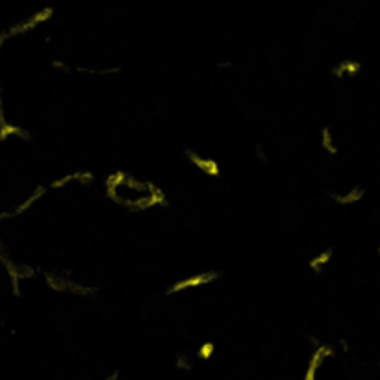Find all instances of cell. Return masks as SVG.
<instances>
[{"label":"cell","mask_w":380,"mask_h":380,"mask_svg":"<svg viewBox=\"0 0 380 380\" xmlns=\"http://www.w3.org/2000/svg\"><path fill=\"white\" fill-rule=\"evenodd\" d=\"M215 343L213 342H204L200 347H198L197 350V358H200V360H210V358L215 354Z\"/></svg>","instance_id":"obj_9"},{"label":"cell","mask_w":380,"mask_h":380,"mask_svg":"<svg viewBox=\"0 0 380 380\" xmlns=\"http://www.w3.org/2000/svg\"><path fill=\"white\" fill-rule=\"evenodd\" d=\"M362 71V63L356 60H343L340 61L334 69H332V75L336 78H343V76H356Z\"/></svg>","instance_id":"obj_4"},{"label":"cell","mask_w":380,"mask_h":380,"mask_svg":"<svg viewBox=\"0 0 380 380\" xmlns=\"http://www.w3.org/2000/svg\"><path fill=\"white\" fill-rule=\"evenodd\" d=\"M364 193H365L364 188H362V186H356L354 190H350L349 193H345V195L330 193V198H332L334 202H338V204L347 206V204H354V202H358V200H362V198H364Z\"/></svg>","instance_id":"obj_5"},{"label":"cell","mask_w":380,"mask_h":380,"mask_svg":"<svg viewBox=\"0 0 380 380\" xmlns=\"http://www.w3.org/2000/svg\"><path fill=\"white\" fill-rule=\"evenodd\" d=\"M223 273L221 271H206V273H198L193 274L190 278H184L180 282H173L167 289H165V295H173V293H180L184 289H191V288H200V286H208L212 282L219 280Z\"/></svg>","instance_id":"obj_1"},{"label":"cell","mask_w":380,"mask_h":380,"mask_svg":"<svg viewBox=\"0 0 380 380\" xmlns=\"http://www.w3.org/2000/svg\"><path fill=\"white\" fill-rule=\"evenodd\" d=\"M234 65V61H225V63H217V67L219 69H228Z\"/></svg>","instance_id":"obj_12"},{"label":"cell","mask_w":380,"mask_h":380,"mask_svg":"<svg viewBox=\"0 0 380 380\" xmlns=\"http://www.w3.org/2000/svg\"><path fill=\"white\" fill-rule=\"evenodd\" d=\"M321 145H323V149H325L330 156H336V154H338V149H336L332 134H330V126H325L323 132H321Z\"/></svg>","instance_id":"obj_8"},{"label":"cell","mask_w":380,"mask_h":380,"mask_svg":"<svg viewBox=\"0 0 380 380\" xmlns=\"http://www.w3.org/2000/svg\"><path fill=\"white\" fill-rule=\"evenodd\" d=\"M52 67L58 69V71H63V73H69V71H71V65H69V63H65V61H61V60L52 61Z\"/></svg>","instance_id":"obj_11"},{"label":"cell","mask_w":380,"mask_h":380,"mask_svg":"<svg viewBox=\"0 0 380 380\" xmlns=\"http://www.w3.org/2000/svg\"><path fill=\"white\" fill-rule=\"evenodd\" d=\"M256 156H258L260 160H266V154L262 152V147H260V145H258V147H256Z\"/></svg>","instance_id":"obj_13"},{"label":"cell","mask_w":380,"mask_h":380,"mask_svg":"<svg viewBox=\"0 0 380 380\" xmlns=\"http://www.w3.org/2000/svg\"><path fill=\"white\" fill-rule=\"evenodd\" d=\"M379 252H380V247H379Z\"/></svg>","instance_id":"obj_15"},{"label":"cell","mask_w":380,"mask_h":380,"mask_svg":"<svg viewBox=\"0 0 380 380\" xmlns=\"http://www.w3.org/2000/svg\"><path fill=\"white\" fill-rule=\"evenodd\" d=\"M175 365L178 367V369H184V371H191V369H193V364H191V362H188V358H186V354H184V352H180V354L176 356Z\"/></svg>","instance_id":"obj_10"},{"label":"cell","mask_w":380,"mask_h":380,"mask_svg":"<svg viewBox=\"0 0 380 380\" xmlns=\"http://www.w3.org/2000/svg\"><path fill=\"white\" fill-rule=\"evenodd\" d=\"M9 136H19L21 139H30L28 132H26L24 128L15 126V124H9V122H4V124L0 126V141L8 139Z\"/></svg>","instance_id":"obj_6"},{"label":"cell","mask_w":380,"mask_h":380,"mask_svg":"<svg viewBox=\"0 0 380 380\" xmlns=\"http://www.w3.org/2000/svg\"><path fill=\"white\" fill-rule=\"evenodd\" d=\"M332 256H334V251H332V249H327V251L319 252L315 258L310 260V264H308V266H310V269H312L313 273H319L321 269H323V267L327 266L328 262L332 260Z\"/></svg>","instance_id":"obj_7"},{"label":"cell","mask_w":380,"mask_h":380,"mask_svg":"<svg viewBox=\"0 0 380 380\" xmlns=\"http://www.w3.org/2000/svg\"><path fill=\"white\" fill-rule=\"evenodd\" d=\"M117 379H119V371H114L112 375H110V377H108L106 380H117Z\"/></svg>","instance_id":"obj_14"},{"label":"cell","mask_w":380,"mask_h":380,"mask_svg":"<svg viewBox=\"0 0 380 380\" xmlns=\"http://www.w3.org/2000/svg\"><path fill=\"white\" fill-rule=\"evenodd\" d=\"M184 152H186L190 163H193V165H195L197 169H200V171H204L208 176H213V178H219L221 176V167H219V163H217V160L204 158V156H200V154L190 151V149H186Z\"/></svg>","instance_id":"obj_2"},{"label":"cell","mask_w":380,"mask_h":380,"mask_svg":"<svg viewBox=\"0 0 380 380\" xmlns=\"http://www.w3.org/2000/svg\"><path fill=\"white\" fill-rule=\"evenodd\" d=\"M93 173L89 171H76V173H71V175H65L61 176V178H56L52 184H50V188L52 190H60L63 186H67L69 182H82V184H91L93 182Z\"/></svg>","instance_id":"obj_3"}]
</instances>
